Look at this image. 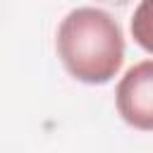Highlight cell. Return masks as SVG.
Returning <instances> with one entry per match:
<instances>
[{
  "instance_id": "6da1fadb",
  "label": "cell",
  "mask_w": 153,
  "mask_h": 153,
  "mask_svg": "<svg viewBox=\"0 0 153 153\" xmlns=\"http://www.w3.org/2000/svg\"><path fill=\"white\" fill-rule=\"evenodd\" d=\"M55 48L69 76L88 86H103L117 76L124 62V36L117 19L100 7H76L57 26Z\"/></svg>"
},
{
  "instance_id": "7a4b0ae2",
  "label": "cell",
  "mask_w": 153,
  "mask_h": 153,
  "mask_svg": "<svg viewBox=\"0 0 153 153\" xmlns=\"http://www.w3.org/2000/svg\"><path fill=\"white\" fill-rule=\"evenodd\" d=\"M115 105L120 117L139 129H153V60L146 57L129 67L115 88Z\"/></svg>"
},
{
  "instance_id": "3957f363",
  "label": "cell",
  "mask_w": 153,
  "mask_h": 153,
  "mask_svg": "<svg viewBox=\"0 0 153 153\" xmlns=\"http://www.w3.org/2000/svg\"><path fill=\"white\" fill-rule=\"evenodd\" d=\"M148 19H151V0H141L139 10L131 17V33L146 53H151V22Z\"/></svg>"
}]
</instances>
